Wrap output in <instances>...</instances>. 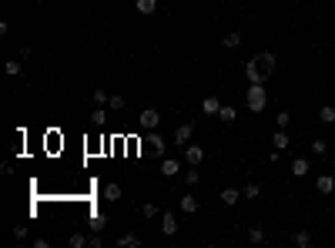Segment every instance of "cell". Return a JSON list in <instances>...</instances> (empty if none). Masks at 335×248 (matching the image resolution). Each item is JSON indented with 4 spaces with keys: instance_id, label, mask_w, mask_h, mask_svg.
I'll return each instance as SVG.
<instances>
[{
    "instance_id": "cell-33",
    "label": "cell",
    "mask_w": 335,
    "mask_h": 248,
    "mask_svg": "<svg viewBox=\"0 0 335 248\" xmlns=\"http://www.w3.org/2000/svg\"><path fill=\"white\" fill-rule=\"evenodd\" d=\"M107 107H111V111H121V107H124V97H121V94H111V104H107Z\"/></svg>"
},
{
    "instance_id": "cell-6",
    "label": "cell",
    "mask_w": 335,
    "mask_h": 248,
    "mask_svg": "<svg viewBox=\"0 0 335 248\" xmlns=\"http://www.w3.org/2000/svg\"><path fill=\"white\" fill-rule=\"evenodd\" d=\"M191 134H194V124H191V121H181V124L175 128V144H188Z\"/></svg>"
},
{
    "instance_id": "cell-21",
    "label": "cell",
    "mask_w": 335,
    "mask_h": 248,
    "mask_svg": "<svg viewBox=\"0 0 335 248\" xmlns=\"http://www.w3.org/2000/svg\"><path fill=\"white\" fill-rule=\"evenodd\" d=\"M248 241H252V245H258V241H265V228H258V225H252V228H248V235H245Z\"/></svg>"
},
{
    "instance_id": "cell-15",
    "label": "cell",
    "mask_w": 335,
    "mask_h": 248,
    "mask_svg": "<svg viewBox=\"0 0 335 248\" xmlns=\"http://www.w3.org/2000/svg\"><path fill=\"white\" fill-rule=\"evenodd\" d=\"M137 245H141V235H134V232H128V235L118 238V248H137Z\"/></svg>"
},
{
    "instance_id": "cell-10",
    "label": "cell",
    "mask_w": 335,
    "mask_h": 248,
    "mask_svg": "<svg viewBox=\"0 0 335 248\" xmlns=\"http://www.w3.org/2000/svg\"><path fill=\"white\" fill-rule=\"evenodd\" d=\"M288 171H292V175H295V178H305V175H309V171H312V164H309V158H295V161H292V168H288Z\"/></svg>"
},
{
    "instance_id": "cell-19",
    "label": "cell",
    "mask_w": 335,
    "mask_h": 248,
    "mask_svg": "<svg viewBox=\"0 0 335 248\" xmlns=\"http://www.w3.org/2000/svg\"><path fill=\"white\" fill-rule=\"evenodd\" d=\"M235 118H238V114H235V107H232V104H221V111H218V121H221V124H232Z\"/></svg>"
},
{
    "instance_id": "cell-14",
    "label": "cell",
    "mask_w": 335,
    "mask_h": 248,
    "mask_svg": "<svg viewBox=\"0 0 335 248\" xmlns=\"http://www.w3.org/2000/svg\"><path fill=\"white\" fill-rule=\"evenodd\" d=\"M134 7H137V14H144V17H151L154 10H158V0H134Z\"/></svg>"
},
{
    "instance_id": "cell-16",
    "label": "cell",
    "mask_w": 335,
    "mask_h": 248,
    "mask_svg": "<svg viewBox=\"0 0 335 248\" xmlns=\"http://www.w3.org/2000/svg\"><path fill=\"white\" fill-rule=\"evenodd\" d=\"M181 211L184 215H194V211H198V198H194V195H181Z\"/></svg>"
},
{
    "instance_id": "cell-22",
    "label": "cell",
    "mask_w": 335,
    "mask_h": 248,
    "mask_svg": "<svg viewBox=\"0 0 335 248\" xmlns=\"http://www.w3.org/2000/svg\"><path fill=\"white\" fill-rule=\"evenodd\" d=\"M319 121H322V124H335V107L325 104V107L319 111Z\"/></svg>"
},
{
    "instance_id": "cell-3",
    "label": "cell",
    "mask_w": 335,
    "mask_h": 248,
    "mask_svg": "<svg viewBox=\"0 0 335 248\" xmlns=\"http://www.w3.org/2000/svg\"><path fill=\"white\" fill-rule=\"evenodd\" d=\"M158 124H161V114L154 111V107H144V111L137 114V128L148 131V134H151V131H158Z\"/></svg>"
},
{
    "instance_id": "cell-20",
    "label": "cell",
    "mask_w": 335,
    "mask_h": 248,
    "mask_svg": "<svg viewBox=\"0 0 335 248\" xmlns=\"http://www.w3.org/2000/svg\"><path fill=\"white\" fill-rule=\"evenodd\" d=\"M91 101H94V107H107V104H111V94H107V91H94Z\"/></svg>"
},
{
    "instance_id": "cell-35",
    "label": "cell",
    "mask_w": 335,
    "mask_h": 248,
    "mask_svg": "<svg viewBox=\"0 0 335 248\" xmlns=\"http://www.w3.org/2000/svg\"><path fill=\"white\" fill-rule=\"evenodd\" d=\"M88 248H101V232H94V235L88 238Z\"/></svg>"
},
{
    "instance_id": "cell-9",
    "label": "cell",
    "mask_w": 335,
    "mask_h": 248,
    "mask_svg": "<svg viewBox=\"0 0 335 248\" xmlns=\"http://www.w3.org/2000/svg\"><path fill=\"white\" fill-rule=\"evenodd\" d=\"M161 232L164 235H178V218L171 211H161Z\"/></svg>"
},
{
    "instance_id": "cell-29",
    "label": "cell",
    "mask_w": 335,
    "mask_h": 248,
    "mask_svg": "<svg viewBox=\"0 0 335 248\" xmlns=\"http://www.w3.org/2000/svg\"><path fill=\"white\" fill-rule=\"evenodd\" d=\"M4 71H7L10 77H17V74H20V57H17V61H7V67H4Z\"/></svg>"
},
{
    "instance_id": "cell-7",
    "label": "cell",
    "mask_w": 335,
    "mask_h": 248,
    "mask_svg": "<svg viewBox=\"0 0 335 248\" xmlns=\"http://www.w3.org/2000/svg\"><path fill=\"white\" fill-rule=\"evenodd\" d=\"M201 111L208 114V118H218V111H221V97H215V94H208L205 101H201Z\"/></svg>"
},
{
    "instance_id": "cell-5",
    "label": "cell",
    "mask_w": 335,
    "mask_h": 248,
    "mask_svg": "<svg viewBox=\"0 0 335 248\" xmlns=\"http://www.w3.org/2000/svg\"><path fill=\"white\" fill-rule=\"evenodd\" d=\"M184 161H188L191 168H198L201 161H205V148H201V144H188V148H184Z\"/></svg>"
},
{
    "instance_id": "cell-23",
    "label": "cell",
    "mask_w": 335,
    "mask_h": 248,
    "mask_svg": "<svg viewBox=\"0 0 335 248\" xmlns=\"http://www.w3.org/2000/svg\"><path fill=\"white\" fill-rule=\"evenodd\" d=\"M104 121H107V114H104V107H94V111H91V124H94V128H101Z\"/></svg>"
},
{
    "instance_id": "cell-18",
    "label": "cell",
    "mask_w": 335,
    "mask_h": 248,
    "mask_svg": "<svg viewBox=\"0 0 335 248\" xmlns=\"http://www.w3.org/2000/svg\"><path fill=\"white\" fill-rule=\"evenodd\" d=\"M121 195H124V191H121V184H118V181L104 184V198H107V201H121Z\"/></svg>"
},
{
    "instance_id": "cell-13",
    "label": "cell",
    "mask_w": 335,
    "mask_h": 248,
    "mask_svg": "<svg viewBox=\"0 0 335 248\" xmlns=\"http://www.w3.org/2000/svg\"><path fill=\"white\" fill-rule=\"evenodd\" d=\"M271 148H278V151H285V148H288V131L285 128H278L275 134H271Z\"/></svg>"
},
{
    "instance_id": "cell-31",
    "label": "cell",
    "mask_w": 335,
    "mask_h": 248,
    "mask_svg": "<svg viewBox=\"0 0 335 248\" xmlns=\"http://www.w3.org/2000/svg\"><path fill=\"white\" fill-rule=\"evenodd\" d=\"M288 121H292V118H288V111H278V114H275V124H278V128L288 131Z\"/></svg>"
},
{
    "instance_id": "cell-17",
    "label": "cell",
    "mask_w": 335,
    "mask_h": 248,
    "mask_svg": "<svg viewBox=\"0 0 335 248\" xmlns=\"http://www.w3.org/2000/svg\"><path fill=\"white\" fill-rule=\"evenodd\" d=\"M241 40H245V37H241V34L235 31V34H225V37H221V44H225L228 50H238V47H241Z\"/></svg>"
},
{
    "instance_id": "cell-28",
    "label": "cell",
    "mask_w": 335,
    "mask_h": 248,
    "mask_svg": "<svg viewBox=\"0 0 335 248\" xmlns=\"http://www.w3.org/2000/svg\"><path fill=\"white\" fill-rule=\"evenodd\" d=\"M88 238H91V235H71V248H84V245H88Z\"/></svg>"
},
{
    "instance_id": "cell-4",
    "label": "cell",
    "mask_w": 335,
    "mask_h": 248,
    "mask_svg": "<svg viewBox=\"0 0 335 248\" xmlns=\"http://www.w3.org/2000/svg\"><path fill=\"white\" fill-rule=\"evenodd\" d=\"M144 148H148V151H151L154 158H164V148H168V141L158 134V131H151V137L144 141Z\"/></svg>"
},
{
    "instance_id": "cell-1",
    "label": "cell",
    "mask_w": 335,
    "mask_h": 248,
    "mask_svg": "<svg viewBox=\"0 0 335 248\" xmlns=\"http://www.w3.org/2000/svg\"><path fill=\"white\" fill-rule=\"evenodd\" d=\"M271 71H275V54H268V50H265V54H255L245 64V77L252 80V84H265V77H268Z\"/></svg>"
},
{
    "instance_id": "cell-34",
    "label": "cell",
    "mask_w": 335,
    "mask_h": 248,
    "mask_svg": "<svg viewBox=\"0 0 335 248\" xmlns=\"http://www.w3.org/2000/svg\"><path fill=\"white\" fill-rule=\"evenodd\" d=\"M14 238H17V241L27 238V225H17V228H14Z\"/></svg>"
},
{
    "instance_id": "cell-11",
    "label": "cell",
    "mask_w": 335,
    "mask_h": 248,
    "mask_svg": "<svg viewBox=\"0 0 335 248\" xmlns=\"http://www.w3.org/2000/svg\"><path fill=\"white\" fill-rule=\"evenodd\" d=\"M178 171H181V164H178L175 158H161V175L164 178H175Z\"/></svg>"
},
{
    "instance_id": "cell-26",
    "label": "cell",
    "mask_w": 335,
    "mask_h": 248,
    "mask_svg": "<svg viewBox=\"0 0 335 248\" xmlns=\"http://www.w3.org/2000/svg\"><path fill=\"white\" fill-rule=\"evenodd\" d=\"M325 151H328V141L315 137V141H312V154H325Z\"/></svg>"
},
{
    "instance_id": "cell-27",
    "label": "cell",
    "mask_w": 335,
    "mask_h": 248,
    "mask_svg": "<svg viewBox=\"0 0 335 248\" xmlns=\"http://www.w3.org/2000/svg\"><path fill=\"white\" fill-rule=\"evenodd\" d=\"M104 225H107V215H94V222H91V232H104Z\"/></svg>"
},
{
    "instance_id": "cell-30",
    "label": "cell",
    "mask_w": 335,
    "mask_h": 248,
    "mask_svg": "<svg viewBox=\"0 0 335 248\" xmlns=\"http://www.w3.org/2000/svg\"><path fill=\"white\" fill-rule=\"evenodd\" d=\"M184 181L191 184V188H194V184H201V171H184Z\"/></svg>"
},
{
    "instance_id": "cell-8",
    "label": "cell",
    "mask_w": 335,
    "mask_h": 248,
    "mask_svg": "<svg viewBox=\"0 0 335 248\" xmlns=\"http://www.w3.org/2000/svg\"><path fill=\"white\" fill-rule=\"evenodd\" d=\"M315 191H319V195H332L335 191V178L332 175H319V178H315Z\"/></svg>"
},
{
    "instance_id": "cell-25",
    "label": "cell",
    "mask_w": 335,
    "mask_h": 248,
    "mask_svg": "<svg viewBox=\"0 0 335 248\" xmlns=\"http://www.w3.org/2000/svg\"><path fill=\"white\" fill-rule=\"evenodd\" d=\"M295 245H298V248H309V245H312V232H298V235H295Z\"/></svg>"
},
{
    "instance_id": "cell-2",
    "label": "cell",
    "mask_w": 335,
    "mask_h": 248,
    "mask_svg": "<svg viewBox=\"0 0 335 248\" xmlns=\"http://www.w3.org/2000/svg\"><path fill=\"white\" fill-rule=\"evenodd\" d=\"M245 104H248V111H252V114H262L265 107H268V94H265V84H252V88H248Z\"/></svg>"
},
{
    "instance_id": "cell-24",
    "label": "cell",
    "mask_w": 335,
    "mask_h": 248,
    "mask_svg": "<svg viewBox=\"0 0 335 248\" xmlns=\"http://www.w3.org/2000/svg\"><path fill=\"white\" fill-rule=\"evenodd\" d=\"M241 195H245V198H258V195H262V184H255V181L245 184V191H241Z\"/></svg>"
},
{
    "instance_id": "cell-32",
    "label": "cell",
    "mask_w": 335,
    "mask_h": 248,
    "mask_svg": "<svg viewBox=\"0 0 335 248\" xmlns=\"http://www.w3.org/2000/svg\"><path fill=\"white\" fill-rule=\"evenodd\" d=\"M141 215H144V218H154V215H161V208H158V205H144Z\"/></svg>"
},
{
    "instance_id": "cell-12",
    "label": "cell",
    "mask_w": 335,
    "mask_h": 248,
    "mask_svg": "<svg viewBox=\"0 0 335 248\" xmlns=\"http://www.w3.org/2000/svg\"><path fill=\"white\" fill-rule=\"evenodd\" d=\"M218 198H221V205H235V201H241V198H245V195H241L238 188H225V191L218 195Z\"/></svg>"
}]
</instances>
